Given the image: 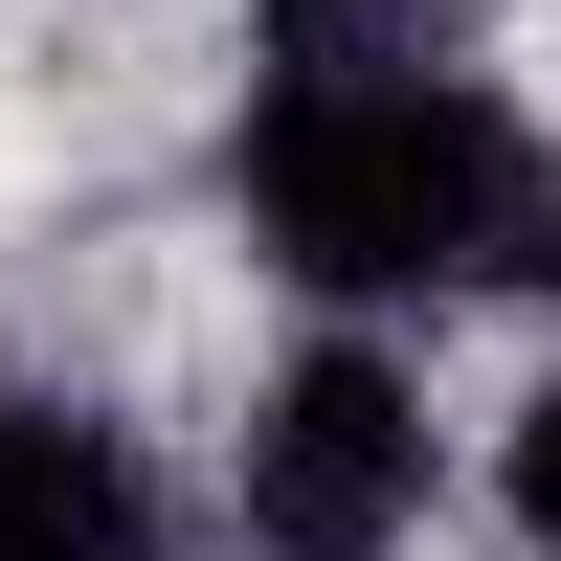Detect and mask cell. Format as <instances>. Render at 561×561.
I'll list each match as a JSON object with an SVG mask.
<instances>
[{
	"label": "cell",
	"mask_w": 561,
	"mask_h": 561,
	"mask_svg": "<svg viewBox=\"0 0 561 561\" xmlns=\"http://www.w3.org/2000/svg\"><path fill=\"white\" fill-rule=\"evenodd\" d=\"M248 248L293 293H517L561 248V180L539 135L494 113L449 45H382V23H314L293 68L248 90Z\"/></svg>",
	"instance_id": "6da1fadb"
},
{
	"label": "cell",
	"mask_w": 561,
	"mask_h": 561,
	"mask_svg": "<svg viewBox=\"0 0 561 561\" xmlns=\"http://www.w3.org/2000/svg\"><path fill=\"white\" fill-rule=\"evenodd\" d=\"M225 494H248L270 561H382L427 517V382H404L382 337H314L248 382V449H225Z\"/></svg>",
	"instance_id": "7a4b0ae2"
},
{
	"label": "cell",
	"mask_w": 561,
	"mask_h": 561,
	"mask_svg": "<svg viewBox=\"0 0 561 561\" xmlns=\"http://www.w3.org/2000/svg\"><path fill=\"white\" fill-rule=\"evenodd\" d=\"M0 561H180L158 472H135L90 404H45V382H0Z\"/></svg>",
	"instance_id": "3957f363"
},
{
	"label": "cell",
	"mask_w": 561,
	"mask_h": 561,
	"mask_svg": "<svg viewBox=\"0 0 561 561\" xmlns=\"http://www.w3.org/2000/svg\"><path fill=\"white\" fill-rule=\"evenodd\" d=\"M517 539H539V561H561V382H539V404H517Z\"/></svg>",
	"instance_id": "277c9868"
}]
</instances>
